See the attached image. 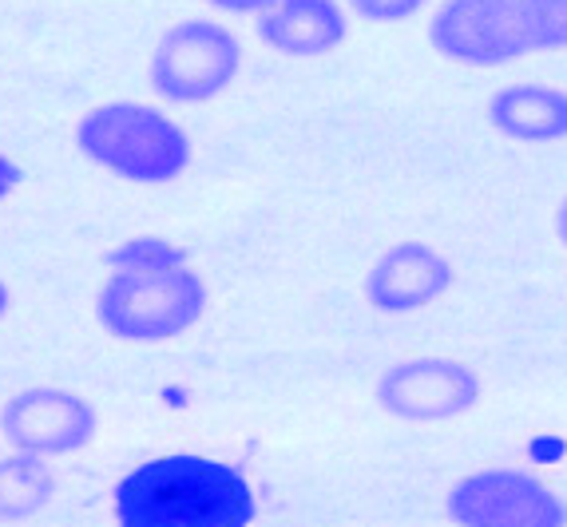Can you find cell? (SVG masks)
Masks as SVG:
<instances>
[{
    "instance_id": "obj_11",
    "label": "cell",
    "mask_w": 567,
    "mask_h": 527,
    "mask_svg": "<svg viewBox=\"0 0 567 527\" xmlns=\"http://www.w3.org/2000/svg\"><path fill=\"white\" fill-rule=\"evenodd\" d=\"M488 123L516 143L567 140V92L556 84H508L488 95Z\"/></svg>"
},
{
    "instance_id": "obj_4",
    "label": "cell",
    "mask_w": 567,
    "mask_h": 527,
    "mask_svg": "<svg viewBox=\"0 0 567 527\" xmlns=\"http://www.w3.org/2000/svg\"><path fill=\"white\" fill-rule=\"evenodd\" d=\"M243 44L218 20L190 17L171 24L152 52V87L167 104H207L235 84Z\"/></svg>"
},
{
    "instance_id": "obj_19",
    "label": "cell",
    "mask_w": 567,
    "mask_h": 527,
    "mask_svg": "<svg viewBox=\"0 0 567 527\" xmlns=\"http://www.w3.org/2000/svg\"><path fill=\"white\" fill-rule=\"evenodd\" d=\"M9 306H12V293H9V286H4V278H0V318L9 313Z\"/></svg>"
},
{
    "instance_id": "obj_8",
    "label": "cell",
    "mask_w": 567,
    "mask_h": 527,
    "mask_svg": "<svg viewBox=\"0 0 567 527\" xmlns=\"http://www.w3.org/2000/svg\"><path fill=\"white\" fill-rule=\"evenodd\" d=\"M95 409L80 393L68 389H24L0 409V433L17 452L29 456H64L92 444L95 436Z\"/></svg>"
},
{
    "instance_id": "obj_9",
    "label": "cell",
    "mask_w": 567,
    "mask_h": 527,
    "mask_svg": "<svg viewBox=\"0 0 567 527\" xmlns=\"http://www.w3.org/2000/svg\"><path fill=\"white\" fill-rule=\"evenodd\" d=\"M456 270L445 255H436L429 242H393L365 273V301L381 313H413L445 298Z\"/></svg>"
},
{
    "instance_id": "obj_1",
    "label": "cell",
    "mask_w": 567,
    "mask_h": 527,
    "mask_svg": "<svg viewBox=\"0 0 567 527\" xmlns=\"http://www.w3.org/2000/svg\"><path fill=\"white\" fill-rule=\"evenodd\" d=\"M255 512L243 472L210 456H159L115 488L120 527H250Z\"/></svg>"
},
{
    "instance_id": "obj_18",
    "label": "cell",
    "mask_w": 567,
    "mask_h": 527,
    "mask_svg": "<svg viewBox=\"0 0 567 527\" xmlns=\"http://www.w3.org/2000/svg\"><path fill=\"white\" fill-rule=\"evenodd\" d=\"M556 235H559V242L567 246V198L559 203V210H556Z\"/></svg>"
},
{
    "instance_id": "obj_10",
    "label": "cell",
    "mask_w": 567,
    "mask_h": 527,
    "mask_svg": "<svg viewBox=\"0 0 567 527\" xmlns=\"http://www.w3.org/2000/svg\"><path fill=\"white\" fill-rule=\"evenodd\" d=\"M258 37L282 56H326L350 37L338 0H275L258 12Z\"/></svg>"
},
{
    "instance_id": "obj_17",
    "label": "cell",
    "mask_w": 567,
    "mask_h": 527,
    "mask_svg": "<svg viewBox=\"0 0 567 527\" xmlns=\"http://www.w3.org/2000/svg\"><path fill=\"white\" fill-rule=\"evenodd\" d=\"M207 4H215V9H223V12H262L266 4H275V0H207Z\"/></svg>"
},
{
    "instance_id": "obj_14",
    "label": "cell",
    "mask_w": 567,
    "mask_h": 527,
    "mask_svg": "<svg viewBox=\"0 0 567 527\" xmlns=\"http://www.w3.org/2000/svg\"><path fill=\"white\" fill-rule=\"evenodd\" d=\"M107 266L112 270H179V266H190V258L167 238H127L107 255Z\"/></svg>"
},
{
    "instance_id": "obj_7",
    "label": "cell",
    "mask_w": 567,
    "mask_h": 527,
    "mask_svg": "<svg viewBox=\"0 0 567 527\" xmlns=\"http://www.w3.org/2000/svg\"><path fill=\"white\" fill-rule=\"evenodd\" d=\"M429 44L464 68H501L532 52L520 0H445L429 20Z\"/></svg>"
},
{
    "instance_id": "obj_13",
    "label": "cell",
    "mask_w": 567,
    "mask_h": 527,
    "mask_svg": "<svg viewBox=\"0 0 567 527\" xmlns=\"http://www.w3.org/2000/svg\"><path fill=\"white\" fill-rule=\"evenodd\" d=\"M532 52H567V0H520Z\"/></svg>"
},
{
    "instance_id": "obj_3",
    "label": "cell",
    "mask_w": 567,
    "mask_h": 527,
    "mask_svg": "<svg viewBox=\"0 0 567 527\" xmlns=\"http://www.w3.org/2000/svg\"><path fill=\"white\" fill-rule=\"evenodd\" d=\"M207 310V286L190 266L179 270H112L95 298V318L112 338L159 345L190 330Z\"/></svg>"
},
{
    "instance_id": "obj_15",
    "label": "cell",
    "mask_w": 567,
    "mask_h": 527,
    "mask_svg": "<svg viewBox=\"0 0 567 527\" xmlns=\"http://www.w3.org/2000/svg\"><path fill=\"white\" fill-rule=\"evenodd\" d=\"M346 4L369 24H401L425 9L429 0H346Z\"/></svg>"
},
{
    "instance_id": "obj_16",
    "label": "cell",
    "mask_w": 567,
    "mask_h": 527,
    "mask_svg": "<svg viewBox=\"0 0 567 527\" xmlns=\"http://www.w3.org/2000/svg\"><path fill=\"white\" fill-rule=\"evenodd\" d=\"M20 179H24V170H20L17 159H9L4 151H0V203L12 195V190L20 187Z\"/></svg>"
},
{
    "instance_id": "obj_2",
    "label": "cell",
    "mask_w": 567,
    "mask_h": 527,
    "mask_svg": "<svg viewBox=\"0 0 567 527\" xmlns=\"http://www.w3.org/2000/svg\"><path fill=\"white\" fill-rule=\"evenodd\" d=\"M76 147L95 167L140 187L175 183L190 167L187 132L171 115L132 100L92 107L76 123Z\"/></svg>"
},
{
    "instance_id": "obj_5",
    "label": "cell",
    "mask_w": 567,
    "mask_h": 527,
    "mask_svg": "<svg viewBox=\"0 0 567 527\" xmlns=\"http://www.w3.org/2000/svg\"><path fill=\"white\" fill-rule=\"evenodd\" d=\"M456 527H567L564 496L524 468L468 472L445 496Z\"/></svg>"
},
{
    "instance_id": "obj_6",
    "label": "cell",
    "mask_w": 567,
    "mask_h": 527,
    "mask_svg": "<svg viewBox=\"0 0 567 527\" xmlns=\"http://www.w3.org/2000/svg\"><path fill=\"white\" fill-rule=\"evenodd\" d=\"M373 396L398 421H453L481 405V373L456 358H409L378 376Z\"/></svg>"
},
{
    "instance_id": "obj_12",
    "label": "cell",
    "mask_w": 567,
    "mask_h": 527,
    "mask_svg": "<svg viewBox=\"0 0 567 527\" xmlns=\"http://www.w3.org/2000/svg\"><path fill=\"white\" fill-rule=\"evenodd\" d=\"M52 492H56V476L48 472L44 456L17 452L9 461H0V519L37 516Z\"/></svg>"
}]
</instances>
